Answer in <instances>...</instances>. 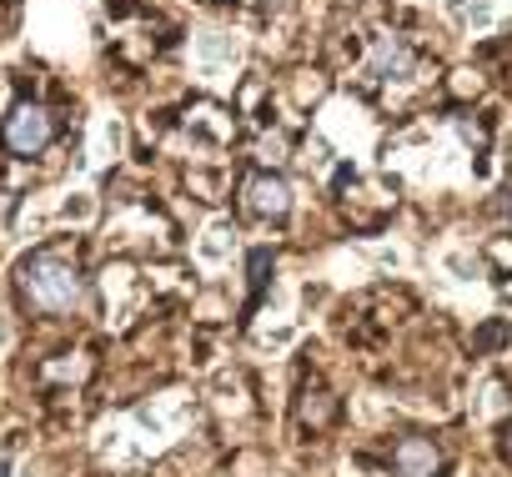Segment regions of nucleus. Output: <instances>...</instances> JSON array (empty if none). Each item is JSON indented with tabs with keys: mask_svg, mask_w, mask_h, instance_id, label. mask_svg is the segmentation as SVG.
Listing matches in <instances>:
<instances>
[{
	"mask_svg": "<svg viewBox=\"0 0 512 477\" xmlns=\"http://www.w3.org/2000/svg\"><path fill=\"white\" fill-rule=\"evenodd\" d=\"M372 71H377L382 81H402V76H412V46H407L402 36H382L377 51H372Z\"/></svg>",
	"mask_w": 512,
	"mask_h": 477,
	"instance_id": "5",
	"label": "nucleus"
},
{
	"mask_svg": "<svg viewBox=\"0 0 512 477\" xmlns=\"http://www.w3.org/2000/svg\"><path fill=\"white\" fill-rule=\"evenodd\" d=\"M0 477H6V462H0Z\"/></svg>",
	"mask_w": 512,
	"mask_h": 477,
	"instance_id": "7",
	"label": "nucleus"
},
{
	"mask_svg": "<svg viewBox=\"0 0 512 477\" xmlns=\"http://www.w3.org/2000/svg\"><path fill=\"white\" fill-rule=\"evenodd\" d=\"M241 196H246V211H251V216H287V211H292V191H287V181L272 176V171L246 176Z\"/></svg>",
	"mask_w": 512,
	"mask_h": 477,
	"instance_id": "3",
	"label": "nucleus"
},
{
	"mask_svg": "<svg viewBox=\"0 0 512 477\" xmlns=\"http://www.w3.org/2000/svg\"><path fill=\"white\" fill-rule=\"evenodd\" d=\"M392 462H397V477H437L442 472V447L432 437H402Z\"/></svg>",
	"mask_w": 512,
	"mask_h": 477,
	"instance_id": "4",
	"label": "nucleus"
},
{
	"mask_svg": "<svg viewBox=\"0 0 512 477\" xmlns=\"http://www.w3.org/2000/svg\"><path fill=\"white\" fill-rule=\"evenodd\" d=\"M56 131H61V121H56L51 106L21 101V106L6 116V126H0V141H6V151H16V156H41V151L56 141Z\"/></svg>",
	"mask_w": 512,
	"mask_h": 477,
	"instance_id": "2",
	"label": "nucleus"
},
{
	"mask_svg": "<svg viewBox=\"0 0 512 477\" xmlns=\"http://www.w3.org/2000/svg\"><path fill=\"white\" fill-rule=\"evenodd\" d=\"M502 457H507V462H512V422H507V427H502Z\"/></svg>",
	"mask_w": 512,
	"mask_h": 477,
	"instance_id": "6",
	"label": "nucleus"
},
{
	"mask_svg": "<svg viewBox=\"0 0 512 477\" xmlns=\"http://www.w3.org/2000/svg\"><path fill=\"white\" fill-rule=\"evenodd\" d=\"M21 297L36 312H76L86 302V277L61 252H36L21 262Z\"/></svg>",
	"mask_w": 512,
	"mask_h": 477,
	"instance_id": "1",
	"label": "nucleus"
}]
</instances>
